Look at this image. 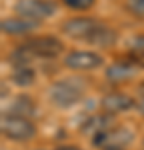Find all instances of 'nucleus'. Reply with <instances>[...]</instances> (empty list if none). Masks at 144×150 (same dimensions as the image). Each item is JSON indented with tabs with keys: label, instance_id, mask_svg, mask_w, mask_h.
<instances>
[{
	"label": "nucleus",
	"instance_id": "obj_1",
	"mask_svg": "<svg viewBox=\"0 0 144 150\" xmlns=\"http://www.w3.org/2000/svg\"><path fill=\"white\" fill-rule=\"evenodd\" d=\"M84 95V87L79 80L65 79V80L55 82L50 87V98L57 107L67 108L79 102Z\"/></svg>",
	"mask_w": 144,
	"mask_h": 150
},
{
	"label": "nucleus",
	"instance_id": "obj_2",
	"mask_svg": "<svg viewBox=\"0 0 144 150\" xmlns=\"http://www.w3.org/2000/svg\"><path fill=\"white\" fill-rule=\"evenodd\" d=\"M0 127H2V134L5 135L7 139L19 140V142L32 139L34 134H35V127L29 118L19 117V115H14V113L2 117Z\"/></svg>",
	"mask_w": 144,
	"mask_h": 150
},
{
	"label": "nucleus",
	"instance_id": "obj_3",
	"mask_svg": "<svg viewBox=\"0 0 144 150\" xmlns=\"http://www.w3.org/2000/svg\"><path fill=\"white\" fill-rule=\"evenodd\" d=\"M133 140V134L126 129H107L94 135V145L102 150H124Z\"/></svg>",
	"mask_w": 144,
	"mask_h": 150
},
{
	"label": "nucleus",
	"instance_id": "obj_4",
	"mask_svg": "<svg viewBox=\"0 0 144 150\" xmlns=\"http://www.w3.org/2000/svg\"><path fill=\"white\" fill-rule=\"evenodd\" d=\"M15 12L24 18L40 20L55 12V4L50 0H19L15 4Z\"/></svg>",
	"mask_w": 144,
	"mask_h": 150
},
{
	"label": "nucleus",
	"instance_id": "obj_5",
	"mask_svg": "<svg viewBox=\"0 0 144 150\" xmlns=\"http://www.w3.org/2000/svg\"><path fill=\"white\" fill-rule=\"evenodd\" d=\"M102 22H97L94 18H84V17H79V18H70L64 23V30L65 35H69L70 38H75V40H84L87 42L89 37L96 32V28L101 25Z\"/></svg>",
	"mask_w": 144,
	"mask_h": 150
},
{
	"label": "nucleus",
	"instance_id": "obj_6",
	"mask_svg": "<svg viewBox=\"0 0 144 150\" xmlns=\"http://www.w3.org/2000/svg\"><path fill=\"white\" fill-rule=\"evenodd\" d=\"M24 47L29 48L34 57H57L62 52V42L55 37H35L24 43Z\"/></svg>",
	"mask_w": 144,
	"mask_h": 150
},
{
	"label": "nucleus",
	"instance_id": "obj_7",
	"mask_svg": "<svg viewBox=\"0 0 144 150\" xmlns=\"http://www.w3.org/2000/svg\"><path fill=\"white\" fill-rule=\"evenodd\" d=\"M64 64L74 70H92L102 64V57L96 52H70L64 59Z\"/></svg>",
	"mask_w": 144,
	"mask_h": 150
},
{
	"label": "nucleus",
	"instance_id": "obj_8",
	"mask_svg": "<svg viewBox=\"0 0 144 150\" xmlns=\"http://www.w3.org/2000/svg\"><path fill=\"white\" fill-rule=\"evenodd\" d=\"M39 27V22L32 18H5L0 23L2 32L9 33V35H22V33H29Z\"/></svg>",
	"mask_w": 144,
	"mask_h": 150
},
{
	"label": "nucleus",
	"instance_id": "obj_9",
	"mask_svg": "<svg viewBox=\"0 0 144 150\" xmlns=\"http://www.w3.org/2000/svg\"><path fill=\"white\" fill-rule=\"evenodd\" d=\"M134 105V100L124 93H109L102 98V108L109 113L124 112Z\"/></svg>",
	"mask_w": 144,
	"mask_h": 150
},
{
	"label": "nucleus",
	"instance_id": "obj_10",
	"mask_svg": "<svg viewBox=\"0 0 144 150\" xmlns=\"http://www.w3.org/2000/svg\"><path fill=\"white\" fill-rule=\"evenodd\" d=\"M116 38H117L116 32L112 28H109L107 25L101 23L96 28V32L89 37L87 42L92 43V45H97V47H111L112 43H116Z\"/></svg>",
	"mask_w": 144,
	"mask_h": 150
},
{
	"label": "nucleus",
	"instance_id": "obj_11",
	"mask_svg": "<svg viewBox=\"0 0 144 150\" xmlns=\"http://www.w3.org/2000/svg\"><path fill=\"white\" fill-rule=\"evenodd\" d=\"M134 74H136V69H134L131 64H114L106 70L107 80H111V82L128 80V79H131Z\"/></svg>",
	"mask_w": 144,
	"mask_h": 150
},
{
	"label": "nucleus",
	"instance_id": "obj_12",
	"mask_svg": "<svg viewBox=\"0 0 144 150\" xmlns=\"http://www.w3.org/2000/svg\"><path fill=\"white\" fill-rule=\"evenodd\" d=\"M112 123V118L109 115H92L85 120V123L82 125V132L85 134H99L102 130H107L109 125Z\"/></svg>",
	"mask_w": 144,
	"mask_h": 150
},
{
	"label": "nucleus",
	"instance_id": "obj_13",
	"mask_svg": "<svg viewBox=\"0 0 144 150\" xmlns=\"http://www.w3.org/2000/svg\"><path fill=\"white\" fill-rule=\"evenodd\" d=\"M34 112H35V107H34L32 100L25 95L19 97L15 102H14V105H12V113L14 115H19V117L27 118V117H30Z\"/></svg>",
	"mask_w": 144,
	"mask_h": 150
},
{
	"label": "nucleus",
	"instance_id": "obj_14",
	"mask_svg": "<svg viewBox=\"0 0 144 150\" xmlns=\"http://www.w3.org/2000/svg\"><path fill=\"white\" fill-rule=\"evenodd\" d=\"M34 54L29 50V48H25L24 45L22 47H19L14 52V54H10V64L15 65V67H25L27 64H30V60H32Z\"/></svg>",
	"mask_w": 144,
	"mask_h": 150
},
{
	"label": "nucleus",
	"instance_id": "obj_15",
	"mask_svg": "<svg viewBox=\"0 0 144 150\" xmlns=\"http://www.w3.org/2000/svg\"><path fill=\"white\" fill-rule=\"evenodd\" d=\"M12 79H14V82H15L17 85H30L34 82V79H35V74H34V70L27 69V67H20V69H17L15 72H14V75H12Z\"/></svg>",
	"mask_w": 144,
	"mask_h": 150
},
{
	"label": "nucleus",
	"instance_id": "obj_16",
	"mask_svg": "<svg viewBox=\"0 0 144 150\" xmlns=\"http://www.w3.org/2000/svg\"><path fill=\"white\" fill-rule=\"evenodd\" d=\"M69 8H74V10H87L91 8L94 0H62Z\"/></svg>",
	"mask_w": 144,
	"mask_h": 150
},
{
	"label": "nucleus",
	"instance_id": "obj_17",
	"mask_svg": "<svg viewBox=\"0 0 144 150\" xmlns=\"http://www.w3.org/2000/svg\"><path fill=\"white\" fill-rule=\"evenodd\" d=\"M128 8L139 17H144V0H128Z\"/></svg>",
	"mask_w": 144,
	"mask_h": 150
},
{
	"label": "nucleus",
	"instance_id": "obj_18",
	"mask_svg": "<svg viewBox=\"0 0 144 150\" xmlns=\"http://www.w3.org/2000/svg\"><path fill=\"white\" fill-rule=\"evenodd\" d=\"M131 48L134 52H139V54H144V35H136V37L129 42Z\"/></svg>",
	"mask_w": 144,
	"mask_h": 150
},
{
	"label": "nucleus",
	"instance_id": "obj_19",
	"mask_svg": "<svg viewBox=\"0 0 144 150\" xmlns=\"http://www.w3.org/2000/svg\"><path fill=\"white\" fill-rule=\"evenodd\" d=\"M133 60L136 62V64H139V65H143V67H144V54H139V52H134V55H133Z\"/></svg>",
	"mask_w": 144,
	"mask_h": 150
},
{
	"label": "nucleus",
	"instance_id": "obj_20",
	"mask_svg": "<svg viewBox=\"0 0 144 150\" xmlns=\"http://www.w3.org/2000/svg\"><path fill=\"white\" fill-rule=\"evenodd\" d=\"M55 150H80V149L72 147V145H64V147H59V149H55Z\"/></svg>",
	"mask_w": 144,
	"mask_h": 150
},
{
	"label": "nucleus",
	"instance_id": "obj_21",
	"mask_svg": "<svg viewBox=\"0 0 144 150\" xmlns=\"http://www.w3.org/2000/svg\"><path fill=\"white\" fill-rule=\"evenodd\" d=\"M138 107H139V110H141V112L144 113V97H143V98H141V100H139V103H138Z\"/></svg>",
	"mask_w": 144,
	"mask_h": 150
}]
</instances>
